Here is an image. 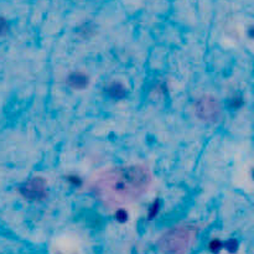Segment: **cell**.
<instances>
[{"label": "cell", "mask_w": 254, "mask_h": 254, "mask_svg": "<svg viewBox=\"0 0 254 254\" xmlns=\"http://www.w3.org/2000/svg\"><path fill=\"white\" fill-rule=\"evenodd\" d=\"M149 170L140 165L107 171L94 184V192L103 201L119 203L140 197L150 185Z\"/></svg>", "instance_id": "1"}, {"label": "cell", "mask_w": 254, "mask_h": 254, "mask_svg": "<svg viewBox=\"0 0 254 254\" xmlns=\"http://www.w3.org/2000/svg\"><path fill=\"white\" fill-rule=\"evenodd\" d=\"M195 235L196 228L192 226H179L161 237L159 247L164 254H184L190 247Z\"/></svg>", "instance_id": "2"}, {"label": "cell", "mask_w": 254, "mask_h": 254, "mask_svg": "<svg viewBox=\"0 0 254 254\" xmlns=\"http://www.w3.org/2000/svg\"><path fill=\"white\" fill-rule=\"evenodd\" d=\"M196 114L203 122L213 123L220 118L221 107L217 99L212 96H203L196 102L195 104Z\"/></svg>", "instance_id": "3"}, {"label": "cell", "mask_w": 254, "mask_h": 254, "mask_svg": "<svg viewBox=\"0 0 254 254\" xmlns=\"http://www.w3.org/2000/svg\"><path fill=\"white\" fill-rule=\"evenodd\" d=\"M20 192L25 198L31 201L44 200L47 196L46 181L42 178H32L20 188Z\"/></svg>", "instance_id": "4"}, {"label": "cell", "mask_w": 254, "mask_h": 254, "mask_svg": "<svg viewBox=\"0 0 254 254\" xmlns=\"http://www.w3.org/2000/svg\"><path fill=\"white\" fill-rule=\"evenodd\" d=\"M68 83L73 88H84L88 84V77L84 73H81V72H73V73L69 74Z\"/></svg>", "instance_id": "5"}, {"label": "cell", "mask_w": 254, "mask_h": 254, "mask_svg": "<svg viewBox=\"0 0 254 254\" xmlns=\"http://www.w3.org/2000/svg\"><path fill=\"white\" fill-rule=\"evenodd\" d=\"M108 94L112 97V98L121 99L124 98L127 96V89L124 87V84H122L121 82H113L108 86Z\"/></svg>", "instance_id": "6"}, {"label": "cell", "mask_w": 254, "mask_h": 254, "mask_svg": "<svg viewBox=\"0 0 254 254\" xmlns=\"http://www.w3.org/2000/svg\"><path fill=\"white\" fill-rule=\"evenodd\" d=\"M6 30H7V22H6V20H5L4 17L0 16V35L4 34V32L6 31Z\"/></svg>", "instance_id": "7"}, {"label": "cell", "mask_w": 254, "mask_h": 254, "mask_svg": "<svg viewBox=\"0 0 254 254\" xmlns=\"http://www.w3.org/2000/svg\"><path fill=\"white\" fill-rule=\"evenodd\" d=\"M117 218H118L119 221H126L127 220V212L124 210H119L118 212H117Z\"/></svg>", "instance_id": "8"}]
</instances>
